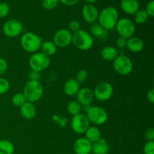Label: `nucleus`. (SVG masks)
Returning <instances> with one entry per match:
<instances>
[{"mask_svg":"<svg viewBox=\"0 0 154 154\" xmlns=\"http://www.w3.org/2000/svg\"><path fill=\"white\" fill-rule=\"evenodd\" d=\"M40 49L42 50V54H45L50 57L51 56H54L57 53V47L56 46L55 44L52 41L47 40L45 42H42Z\"/></svg>","mask_w":154,"mask_h":154,"instance_id":"obj_22","label":"nucleus"},{"mask_svg":"<svg viewBox=\"0 0 154 154\" xmlns=\"http://www.w3.org/2000/svg\"><path fill=\"white\" fill-rule=\"evenodd\" d=\"M82 105L76 100L71 101L67 105V111L71 115L75 116L77 114H81L82 111Z\"/></svg>","mask_w":154,"mask_h":154,"instance_id":"obj_27","label":"nucleus"},{"mask_svg":"<svg viewBox=\"0 0 154 154\" xmlns=\"http://www.w3.org/2000/svg\"><path fill=\"white\" fill-rule=\"evenodd\" d=\"M114 69L120 75H128L133 70V63L129 57L126 55H118L113 61Z\"/></svg>","mask_w":154,"mask_h":154,"instance_id":"obj_7","label":"nucleus"},{"mask_svg":"<svg viewBox=\"0 0 154 154\" xmlns=\"http://www.w3.org/2000/svg\"><path fill=\"white\" fill-rule=\"evenodd\" d=\"M81 14H82V17L86 23L93 24L94 23H96V21L98 20L99 12L97 8L94 5L87 3L83 7Z\"/></svg>","mask_w":154,"mask_h":154,"instance_id":"obj_13","label":"nucleus"},{"mask_svg":"<svg viewBox=\"0 0 154 154\" xmlns=\"http://www.w3.org/2000/svg\"><path fill=\"white\" fill-rule=\"evenodd\" d=\"M60 1L59 0H42V7L45 10H53L58 6Z\"/></svg>","mask_w":154,"mask_h":154,"instance_id":"obj_29","label":"nucleus"},{"mask_svg":"<svg viewBox=\"0 0 154 154\" xmlns=\"http://www.w3.org/2000/svg\"><path fill=\"white\" fill-rule=\"evenodd\" d=\"M147 99L150 104H154V89H150L147 93Z\"/></svg>","mask_w":154,"mask_h":154,"instance_id":"obj_41","label":"nucleus"},{"mask_svg":"<svg viewBox=\"0 0 154 154\" xmlns=\"http://www.w3.org/2000/svg\"><path fill=\"white\" fill-rule=\"evenodd\" d=\"M145 11L149 17H153L154 16V0H150V1L147 3V6H146Z\"/></svg>","mask_w":154,"mask_h":154,"instance_id":"obj_35","label":"nucleus"},{"mask_svg":"<svg viewBox=\"0 0 154 154\" xmlns=\"http://www.w3.org/2000/svg\"><path fill=\"white\" fill-rule=\"evenodd\" d=\"M118 50L113 46H105L101 51V57L108 62L114 61L119 55Z\"/></svg>","mask_w":154,"mask_h":154,"instance_id":"obj_21","label":"nucleus"},{"mask_svg":"<svg viewBox=\"0 0 154 154\" xmlns=\"http://www.w3.org/2000/svg\"><path fill=\"white\" fill-rule=\"evenodd\" d=\"M120 37L128 39L132 37L135 32V24L129 18L119 19L115 26Z\"/></svg>","mask_w":154,"mask_h":154,"instance_id":"obj_8","label":"nucleus"},{"mask_svg":"<svg viewBox=\"0 0 154 154\" xmlns=\"http://www.w3.org/2000/svg\"><path fill=\"white\" fill-rule=\"evenodd\" d=\"M73 45L81 51H89L94 45V38L93 36L85 30L81 29L72 34Z\"/></svg>","mask_w":154,"mask_h":154,"instance_id":"obj_3","label":"nucleus"},{"mask_svg":"<svg viewBox=\"0 0 154 154\" xmlns=\"http://www.w3.org/2000/svg\"><path fill=\"white\" fill-rule=\"evenodd\" d=\"M86 2H87V4H92V5H94L95 3L97 2L99 0H85Z\"/></svg>","mask_w":154,"mask_h":154,"instance_id":"obj_42","label":"nucleus"},{"mask_svg":"<svg viewBox=\"0 0 154 154\" xmlns=\"http://www.w3.org/2000/svg\"><path fill=\"white\" fill-rule=\"evenodd\" d=\"M138 0H121L120 8L124 13L127 14L134 15L135 12L139 9Z\"/></svg>","mask_w":154,"mask_h":154,"instance_id":"obj_16","label":"nucleus"},{"mask_svg":"<svg viewBox=\"0 0 154 154\" xmlns=\"http://www.w3.org/2000/svg\"><path fill=\"white\" fill-rule=\"evenodd\" d=\"M27 102L34 104L40 100L44 95V87L39 81L29 80L25 84L23 91Z\"/></svg>","mask_w":154,"mask_h":154,"instance_id":"obj_2","label":"nucleus"},{"mask_svg":"<svg viewBox=\"0 0 154 154\" xmlns=\"http://www.w3.org/2000/svg\"><path fill=\"white\" fill-rule=\"evenodd\" d=\"M126 48L132 53H139L144 48V42L139 38L132 36L126 40Z\"/></svg>","mask_w":154,"mask_h":154,"instance_id":"obj_18","label":"nucleus"},{"mask_svg":"<svg viewBox=\"0 0 154 154\" xmlns=\"http://www.w3.org/2000/svg\"><path fill=\"white\" fill-rule=\"evenodd\" d=\"M145 138L147 141H154V129L153 128H148L145 131Z\"/></svg>","mask_w":154,"mask_h":154,"instance_id":"obj_37","label":"nucleus"},{"mask_svg":"<svg viewBox=\"0 0 154 154\" xmlns=\"http://www.w3.org/2000/svg\"><path fill=\"white\" fill-rule=\"evenodd\" d=\"M110 147L106 140L101 138L96 142L93 143L91 153L93 154H108Z\"/></svg>","mask_w":154,"mask_h":154,"instance_id":"obj_20","label":"nucleus"},{"mask_svg":"<svg viewBox=\"0 0 154 154\" xmlns=\"http://www.w3.org/2000/svg\"><path fill=\"white\" fill-rule=\"evenodd\" d=\"M84 134H85V138L88 141H90L92 144L102 138L100 130L99 128L96 127V126H90Z\"/></svg>","mask_w":154,"mask_h":154,"instance_id":"obj_23","label":"nucleus"},{"mask_svg":"<svg viewBox=\"0 0 154 154\" xmlns=\"http://www.w3.org/2000/svg\"><path fill=\"white\" fill-rule=\"evenodd\" d=\"M10 82L6 78L0 77V95H3L8 93L10 90Z\"/></svg>","mask_w":154,"mask_h":154,"instance_id":"obj_30","label":"nucleus"},{"mask_svg":"<svg viewBox=\"0 0 154 154\" xmlns=\"http://www.w3.org/2000/svg\"><path fill=\"white\" fill-rule=\"evenodd\" d=\"M59 1L66 6H73L78 4L80 0H59Z\"/></svg>","mask_w":154,"mask_h":154,"instance_id":"obj_39","label":"nucleus"},{"mask_svg":"<svg viewBox=\"0 0 154 154\" xmlns=\"http://www.w3.org/2000/svg\"><path fill=\"white\" fill-rule=\"evenodd\" d=\"M90 33L93 37L97 38H105L108 31L105 30L99 23H94L90 26Z\"/></svg>","mask_w":154,"mask_h":154,"instance_id":"obj_24","label":"nucleus"},{"mask_svg":"<svg viewBox=\"0 0 154 154\" xmlns=\"http://www.w3.org/2000/svg\"><path fill=\"white\" fill-rule=\"evenodd\" d=\"M126 40H127V39H125L123 38L119 37L117 39V42H116V45H117V48H120V49L126 48Z\"/></svg>","mask_w":154,"mask_h":154,"instance_id":"obj_38","label":"nucleus"},{"mask_svg":"<svg viewBox=\"0 0 154 154\" xmlns=\"http://www.w3.org/2000/svg\"><path fill=\"white\" fill-rule=\"evenodd\" d=\"M72 42V33L68 29H61L54 34L53 42L57 48H66Z\"/></svg>","mask_w":154,"mask_h":154,"instance_id":"obj_12","label":"nucleus"},{"mask_svg":"<svg viewBox=\"0 0 154 154\" xmlns=\"http://www.w3.org/2000/svg\"><path fill=\"white\" fill-rule=\"evenodd\" d=\"M29 78L31 81H38L40 78V72L32 70L29 73Z\"/></svg>","mask_w":154,"mask_h":154,"instance_id":"obj_40","label":"nucleus"},{"mask_svg":"<svg viewBox=\"0 0 154 154\" xmlns=\"http://www.w3.org/2000/svg\"><path fill=\"white\" fill-rule=\"evenodd\" d=\"M42 39L34 32H26L20 38V45L23 49L28 53L34 54L41 48Z\"/></svg>","mask_w":154,"mask_h":154,"instance_id":"obj_4","label":"nucleus"},{"mask_svg":"<svg viewBox=\"0 0 154 154\" xmlns=\"http://www.w3.org/2000/svg\"><path fill=\"white\" fill-rule=\"evenodd\" d=\"M69 30L73 32L74 33L77 32L81 30V23L78 20H72L69 23Z\"/></svg>","mask_w":154,"mask_h":154,"instance_id":"obj_33","label":"nucleus"},{"mask_svg":"<svg viewBox=\"0 0 154 154\" xmlns=\"http://www.w3.org/2000/svg\"><path fill=\"white\" fill-rule=\"evenodd\" d=\"M144 154H154V141H147L143 148Z\"/></svg>","mask_w":154,"mask_h":154,"instance_id":"obj_34","label":"nucleus"},{"mask_svg":"<svg viewBox=\"0 0 154 154\" xmlns=\"http://www.w3.org/2000/svg\"><path fill=\"white\" fill-rule=\"evenodd\" d=\"M14 146L8 140H0V154H13Z\"/></svg>","mask_w":154,"mask_h":154,"instance_id":"obj_25","label":"nucleus"},{"mask_svg":"<svg viewBox=\"0 0 154 154\" xmlns=\"http://www.w3.org/2000/svg\"><path fill=\"white\" fill-rule=\"evenodd\" d=\"M92 145L93 144L85 137L80 138L74 143V152L75 154H90L92 151Z\"/></svg>","mask_w":154,"mask_h":154,"instance_id":"obj_14","label":"nucleus"},{"mask_svg":"<svg viewBox=\"0 0 154 154\" xmlns=\"http://www.w3.org/2000/svg\"><path fill=\"white\" fill-rule=\"evenodd\" d=\"M148 14L146 12L145 9H138L134 14V20L135 23L138 25L144 24L148 20Z\"/></svg>","mask_w":154,"mask_h":154,"instance_id":"obj_26","label":"nucleus"},{"mask_svg":"<svg viewBox=\"0 0 154 154\" xmlns=\"http://www.w3.org/2000/svg\"><path fill=\"white\" fill-rule=\"evenodd\" d=\"M87 79H88V72H87V70H85V69H81V70L78 71V73H77L75 80L80 84L85 82Z\"/></svg>","mask_w":154,"mask_h":154,"instance_id":"obj_31","label":"nucleus"},{"mask_svg":"<svg viewBox=\"0 0 154 154\" xmlns=\"http://www.w3.org/2000/svg\"><path fill=\"white\" fill-rule=\"evenodd\" d=\"M8 65L7 61L4 58L0 57V77L5 73L8 69Z\"/></svg>","mask_w":154,"mask_h":154,"instance_id":"obj_36","label":"nucleus"},{"mask_svg":"<svg viewBox=\"0 0 154 154\" xmlns=\"http://www.w3.org/2000/svg\"><path fill=\"white\" fill-rule=\"evenodd\" d=\"M77 102H79L82 106H89L94 99L93 91L90 88L84 87L81 88L76 95Z\"/></svg>","mask_w":154,"mask_h":154,"instance_id":"obj_15","label":"nucleus"},{"mask_svg":"<svg viewBox=\"0 0 154 154\" xmlns=\"http://www.w3.org/2000/svg\"><path fill=\"white\" fill-rule=\"evenodd\" d=\"M10 7L5 2H0V18H4L8 15Z\"/></svg>","mask_w":154,"mask_h":154,"instance_id":"obj_32","label":"nucleus"},{"mask_svg":"<svg viewBox=\"0 0 154 154\" xmlns=\"http://www.w3.org/2000/svg\"><path fill=\"white\" fill-rule=\"evenodd\" d=\"M93 94L94 97H96L99 101L105 102L112 97L114 94V87L110 83L106 81L100 82L95 87Z\"/></svg>","mask_w":154,"mask_h":154,"instance_id":"obj_9","label":"nucleus"},{"mask_svg":"<svg viewBox=\"0 0 154 154\" xmlns=\"http://www.w3.org/2000/svg\"><path fill=\"white\" fill-rule=\"evenodd\" d=\"M12 103L16 107H21L27 102L23 93H17L12 96Z\"/></svg>","mask_w":154,"mask_h":154,"instance_id":"obj_28","label":"nucleus"},{"mask_svg":"<svg viewBox=\"0 0 154 154\" xmlns=\"http://www.w3.org/2000/svg\"><path fill=\"white\" fill-rule=\"evenodd\" d=\"M22 23L16 19H11L6 21L2 27L5 35L8 38H15L21 34L23 31Z\"/></svg>","mask_w":154,"mask_h":154,"instance_id":"obj_11","label":"nucleus"},{"mask_svg":"<svg viewBox=\"0 0 154 154\" xmlns=\"http://www.w3.org/2000/svg\"><path fill=\"white\" fill-rule=\"evenodd\" d=\"M90 123L86 114H81V113L73 116L71 120V127H72V131L75 133L79 134V135L85 133L87 129L90 126Z\"/></svg>","mask_w":154,"mask_h":154,"instance_id":"obj_10","label":"nucleus"},{"mask_svg":"<svg viewBox=\"0 0 154 154\" xmlns=\"http://www.w3.org/2000/svg\"><path fill=\"white\" fill-rule=\"evenodd\" d=\"M36 108L34 104L26 102L25 104L20 107V115L26 120H32L36 115Z\"/></svg>","mask_w":154,"mask_h":154,"instance_id":"obj_17","label":"nucleus"},{"mask_svg":"<svg viewBox=\"0 0 154 154\" xmlns=\"http://www.w3.org/2000/svg\"><path fill=\"white\" fill-rule=\"evenodd\" d=\"M81 89L80 84L74 78L69 79L64 84L63 90L68 96H75Z\"/></svg>","mask_w":154,"mask_h":154,"instance_id":"obj_19","label":"nucleus"},{"mask_svg":"<svg viewBox=\"0 0 154 154\" xmlns=\"http://www.w3.org/2000/svg\"><path fill=\"white\" fill-rule=\"evenodd\" d=\"M119 20V14L114 7H107L100 11L98 17L99 23L107 31L115 28Z\"/></svg>","mask_w":154,"mask_h":154,"instance_id":"obj_1","label":"nucleus"},{"mask_svg":"<svg viewBox=\"0 0 154 154\" xmlns=\"http://www.w3.org/2000/svg\"><path fill=\"white\" fill-rule=\"evenodd\" d=\"M29 64L32 70L41 72L49 67L51 60L49 57L42 54V52H35L30 57Z\"/></svg>","mask_w":154,"mask_h":154,"instance_id":"obj_5","label":"nucleus"},{"mask_svg":"<svg viewBox=\"0 0 154 154\" xmlns=\"http://www.w3.org/2000/svg\"><path fill=\"white\" fill-rule=\"evenodd\" d=\"M86 116L90 123L95 125H102L108 120V115L107 111L100 106H90L87 110Z\"/></svg>","mask_w":154,"mask_h":154,"instance_id":"obj_6","label":"nucleus"}]
</instances>
